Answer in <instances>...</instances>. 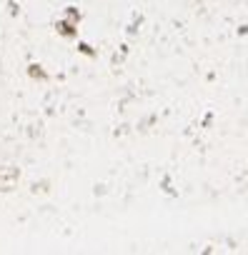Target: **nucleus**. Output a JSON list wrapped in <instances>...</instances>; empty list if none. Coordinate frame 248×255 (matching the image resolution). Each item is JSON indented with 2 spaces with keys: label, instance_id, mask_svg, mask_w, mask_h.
Returning a JSON list of instances; mask_svg holds the SVG:
<instances>
[]
</instances>
